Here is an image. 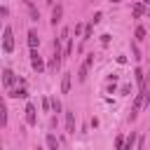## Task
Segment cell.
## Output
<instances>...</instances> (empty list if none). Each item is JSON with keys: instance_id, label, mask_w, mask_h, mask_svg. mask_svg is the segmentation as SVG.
<instances>
[{"instance_id": "cell-12", "label": "cell", "mask_w": 150, "mask_h": 150, "mask_svg": "<svg viewBox=\"0 0 150 150\" xmlns=\"http://www.w3.org/2000/svg\"><path fill=\"white\" fill-rule=\"evenodd\" d=\"M61 91L68 94L70 91V73H63V80H61Z\"/></svg>"}, {"instance_id": "cell-18", "label": "cell", "mask_w": 150, "mask_h": 150, "mask_svg": "<svg viewBox=\"0 0 150 150\" xmlns=\"http://www.w3.org/2000/svg\"><path fill=\"white\" fill-rule=\"evenodd\" d=\"M143 96H145L143 105H150V87H145V89H143Z\"/></svg>"}, {"instance_id": "cell-22", "label": "cell", "mask_w": 150, "mask_h": 150, "mask_svg": "<svg viewBox=\"0 0 150 150\" xmlns=\"http://www.w3.org/2000/svg\"><path fill=\"white\" fill-rule=\"evenodd\" d=\"M82 30H84V28H82V23H77V26H75V38H77V35H80Z\"/></svg>"}, {"instance_id": "cell-10", "label": "cell", "mask_w": 150, "mask_h": 150, "mask_svg": "<svg viewBox=\"0 0 150 150\" xmlns=\"http://www.w3.org/2000/svg\"><path fill=\"white\" fill-rule=\"evenodd\" d=\"M61 14H63V9H61V5H56L54 12H52V26H56V23L61 21Z\"/></svg>"}, {"instance_id": "cell-20", "label": "cell", "mask_w": 150, "mask_h": 150, "mask_svg": "<svg viewBox=\"0 0 150 150\" xmlns=\"http://www.w3.org/2000/svg\"><path fill=\"white\" fill-rule=\"evenodd\" d=\"M115 145H117V148H124V138L117 136V138H115Z\"/></svg>"}, {"instance_id": "cell-16", "label": "cell", "mask_w": 150, "mask_h": 150, "mask_svg": "<svg viewBox=\"0 0 150 150\" xmlns=\"http://www.w3.org/2000/svg\"><path fill=\"white\" fill-rule=\"evenodd\" d=\"M134 143H136V134L131 131V134H129V138L124 141V150H131V148H134Z\"/></svg>"}, {"instance_id": "cell-9", "label": "cell", "mask_w": 150, "mask_h": 150, "mask_svg": "<svg viewBox=\"0 0 150 150\" xmlns=\"http://www.w3.org/2000/svg\"><path fill=\"white\" fill-rule=\"evenodd\" d=\"M38 45H40L38 33H35V30H28V47H30V49H38Z\"/></svg>"}, {"instance_id": "cell-17", "label": "cell", "mask_w": 150, "mask_h": 150, "mask_svg": "<svg viewBox=\"0 0 150 150\" xmlns=\"http://www.w3.org/2000/svg\"><path fill=\"white\" fill-rule=\"evenodd\" d=\"M52 110H54V112H61V101H59L56 96L52 98Z\"/></svg>"}, {"instance_id": "cell-21", "label": "cell", "mask_w": 150, "mask_h": 150, "mask_svg": "<svg viewBox=\"0 0 150 150\" xmlns=\"http://www.w3.org/2000/svg\"><path fill=\"white\" fill-rule=\"evenodd\" d=\"M30 16H33V21H38V9L35 7H30Z\"/></svg>"}, {"instance_id": "cell-13", "label": "cell", "mask_w": 150, "mask_h": 150, "mask_svg": "<svg viewBox=\"0 0 150 150\" xmlns=\"http://www.w3.org/2000/svg\"><path fill=\"white\" fill-rule=\"evenodd\" d=\"M45 141H47V148H49V150H56V148H59V141H56V136H54V134H47V138H45Z\"/></svg>"}, {"instance_id": "cell-15", "label": "cell", "mask_w": 150, "mask_h": 150, "mask_svg": "<svg viewBox=\"0 0 150 150\" xmlns=\"http://www.w3.org/2000/svg\"><path fill=\"white\" fill-rule=\"evenodd\" d=\"M134 38H136V42H143V40H145V28L138 26V28L134 30Z\"/></svg>"}, {"instance_id": "cell-1", "label": "cell", "mask_w": 150, "mask_h": 150, "mask_svg": "<svg viewBox=\"0 0 150 150\" xmlns=\"http://www.w3.org/2000/svg\"><path fill=\"white\" fill-rule=\"evenodd\" d=\"M2 52L5 54L14 52V30H12V26H5V30H2Z\"/></svg>"}, {"instance_id": "cell-5", "label": "cell", "mask_w": 150, "mask_h": 150, "mask_svg": "<svg viewBox=\"0 0 150 150\" xmlns=\"http://www.w3.org/2000/svg\"><path fill=\"white\" fill-rule=\"evenodd\" d=\"M14 82H16V75H14L9 68H5V70H2V84H5V89H12Z\"/></svg>"}, {"instance_id": "cell-2", "label": "cell", "mask_w": 150, "mask_h": 150, "mask_svg": "<svg viewBox=\"0 0 150 150\" xmlns=\"http://www.w3.org/2000/svg\"><path fill=\"white\" fill-rule=\"evenodd\" d=\"M94 66V54H89L84 61H82V66H80V70H77V80L80 82H84L87 80V73H89V68Z\"/></svg>"}, {"instance_id": "cell-3", "label": "cell", "mask_w": 150, "mask_h": 150, "mask_svg": "<svg viewBox=\"0 0 150 150\" xmlns=\"http://www.w3.org/2000/svg\"><path fill=\"white\" fill-rule=\"evenodd\" d=\"M30 66H33V70H38V73L45 70V61H42V56L38 54V49H30Z\"/></svg>"}, {"instance_id": "cell-8", "label": "cell", "mask_w": 150, "mask_h": 150, "mask_svg": "<svg viewBox=\"0 0 150 150\" xmlns=\"http://www.w3.org/2000/svg\"><path fill=\"white\" fill-rule=\"evenodd\" d=\"M66 131H68V134H75V115H73L70 110L66 112Z\"/></svg>"}, {"instance_id": "cell-19", "label": "cell", "mask_w": 150, "mask_h": 150, "mask_svg": "<svg viewBox=\"0 0 150 150\" xmlns=\"http://www.w3.org/2000/svg\"><path fill=\"white\" fill-rule=\"evenodd\" d=\"M131 54H134V59H136V61H141V52H138V47H136V45H131Z\"/></svg>"}, {"instance_id": "cell-11", "label": "cell", "mask_w": 150, "mask_h": 150, "mask_svg": "<svg viewBox=\"0 0 150 150\" xmlns=\"http://www.w3.org/2000/svg\"><path fill=\"white\" fill-rule=\"evenodd\" d=\"M134 75H136V82H138V87H141V89H145V73H143L141 68H136V70H134Z\"/></svg>"}, {"instance_id": "cell-14", "label": "cell", "mask_w": 150, "mask_h": 150, "mask_svg": "<svg viewBox=\"0 0 150 150\" xmlns=\"http://www.w3.org/2000/svg\"><path fill=\"white\" fill-rule=\"evenodd\" d=\"M9 96H12V98H26V96H28V91H26L23 87H21V89H12V91H9Z\"/></svg>"}, {"instance_id": "cell-6", "label": "cell", "mask_w": 150, "mask_h": 150, "mask_svg": "<svg viewBox=\"0 0 150 150\" xmlns=\"http://www.w3.org/2000/svg\"><path fill=\"white\" fill-rule=\"evenodd\" d=\"M35 122H38V115H35V105H33V103H28V105H26V124H30V127H33Z\"/></svg>"}, {"instance_id": "cell-4", "label": "cell", "mask_w": 150, "mask_h": 150, "mask_svg": "<svg viewBox=\"0 0 150 150\" xmlns=\"http://www.w3.org/2000/svg\"><path fill=\"white\" fill-rule=\"evenodd\" d=\"M143 101H145V96H143V89H141V94H136V98H134V108H131V120H136V117H138V110L143 108Z\"/></svg>"}, {"instance_id": "cell-23", "label": "cell", "mask_w": 150, "mask_h": 150, "mask_svg": "<svg viewBox=\"0 0 150 150\" xmlns=\"http://www.w3.org/2000/svg\"><path fill=\"white\" fill-rule=\"evenodd\" d=\"M21 2H26V5H30V0H21Z\"/></svg>"}, {"instance_id": "cell-7", "label": "cell", "mask_w": 150, "mask_h": 150, "mask_svg": "<svg viewBox=\"0 0 150 150\" xmlns=\"http://www.w3.org/2000/svg\"><path fill=\"white\" fill-rule=\"evenodd\" d=\"M131 14H134L136 19H141L143 14H148V9H145V5H143V2H134V7H131Z\"/></svg>"}]
</instances>
